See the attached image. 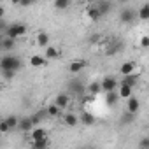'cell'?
<instances>
[{"label":"cell","instance_id":"obj_1","mask_svg":"<svg viewBox=\"0 0 149 149\" xmlns=\"http://www.w3.org/2000/svg\"><path fill=\"white\" fill-rule=\"evenodd\" d=\"M21 60L14 54H4L2 58H0V70H14L18 72L21 68Z\"/></svg>","mask_w":149,"mask_h":149},{"label":"cell","instance_id":"obj_2","mask_svg":"<svg viewBox=\"0 0 149 149\" xmlns=\"http://www.w3.org/2000/svg\"><path fill=\"white\" fill-rule=\"evenodd\" d=\"M7 35L6 37H9V39H19V37H23L25 33H26V26L23 25V23H13L11 26H7V32H6Z\"/></svg>","mask_w":149,"mask_h":149},{"label":"cell","instance_id":"obj_3","mask_svg":"<svg viewBox=\"0 0 149 149\" xmlns=\"http://www.w3.org/2000/svg\"><path fill=\"white\" fill-rule=\"evenodd\" d=\"M135 18H137V11L130 9V7H125V9H121V13H119V21H121L123 25H132V23L135 21Z\"/></svg>","mask_w":149,"mask_h":149},{"label":"cell","instance_id":"obj_4","mask_svg":"<svg viewBox=\"0 0 149 149\" xmlns=\"http://www.w3.org/2000/svg\"><path fill=\"white\" fill-rule=\"evenodd\" d=\"M67 93H68V95H83V93H84L83 83H81L79 79L68 81V84H67Z\"/></svg>","mask_w":149,"mask_h":149},{"label":"cell","instance_id":"obj_5","mask_svg":"<svg viewBox=\"0 0 149 149\" xmlns=\"http://www.w3.org/2000/svg\"><path fill=\"white\" fill-rule=\"evenodd\" d=\"M100 86H102V91H104V93H107V91H116V88H118V81H116V77L107 76V77L102 79Z\"/></svg>","mask_w":149,"mask_h":149},{"label":"cell","instance_id":"obj_6","mask_svg":"<svg viewBox=\"0 0 149 149\" xmlns=\"http://www.w3.org/2000/svg\"><path fill=\"white\" fill-rule=\"evenodd\" d=\"M126 111H128V112H133V114H137V112L140 111V100H139L137 97L130 95V97L126 98Z\"/></svg>","mask_w":149,"mask_h":149},{"label":"cell","instance_id":"obj_7","mask_svg":"<svg viewBox=\"0 0 149 149\" xmlns=\"http://www.w3.org/2000/svg\"><path fill=\"white\" fill-rule=\"evenodd\" d=\"M54 104L60 107V109H65L70 105V95L68 93H58L56 98H54Z\"/></svg>","mask_w":149,"mask_h":149},{"label":"cell","instance_id":"obj_8","mask_svg":"<svg viewBox=\"0 0 149 149\" xmlns=\"http://www.w3.org/2000/svg\"><path fill=\"white\" fill-rule=\"evenodd\" d=\"M18 128H19L23 133H30V130L33 128V123H32L30 116H26V118H21V119L18 121Z\"/></svg>","mask_w":149,"mask_h":149},{"label":"cell","instance_id":"obj_9","mask_svg":"<svg viewBox=\"0 0 149 149\" xmlns=\"http://www.w3.org/2000/svg\"><path fill=\"white\" fill-rule=\"evenodd\" d=\"M137 79H139V76H137L135 72H132V74H126V76H123L121 84H126V86L135 88V86H137Z\"/></svg>","mask_w":149,"mask_h":149},{"label":"cell","instance_id":"obj_10","mask_svg":"<svg viewBox=\"0 0 149 149\" xmlns=\"http://www.w3.org/2000/svg\"><path fill=\"white\" fill-rule=\"evenodd\" d=\"M63 123H65L67 126L74 128V126H77V125H79V118H77L76 114L68 112V114H65V116H63Z\"/></svg>","mask_w":149,"mask_h":149},{"label":"cell","instance_id":"obj_11","mask_svg":"<svg viewBox=\"0 0 149 149\" xmlns=\"http://www.w3.org/2000/svg\"><path fill=\"white\" fill-rule=\"evenodd\" d=\"M97 9H98L100 16H105V14H109V13H111L112 4H111V2H107V0H102V2H98V4H97Z\"/></svg>","mask_w":149,"mask_h":149},{"label":"cell","instance_id":"obj_12","mask_svg":"<svg viewBox=\"0 0 149 149\" xmlns=\"http://www.w3.org/2000/svg\"><path fill=\"white\" fill-rule=\"evenodd\" d=\"M84 67H86V61H84V60H76V61H72V63L68 65V70H70L72 74H77V72H81Z\"/></svg>","mask_w":149,"mask_h":149},{"label":"cell","instance_id":"obj_13","mask_svg":"<svg viewBox=\"0 0 149 149\" xmlns=\"http://www.w3.org/2000/svg\"><path fill=\"white\" fill-rule=\"evenodd\" d=\"M30 65H32V67H46V65H47V58H46V56L33 54V56L30 58Z\"/></svg>","mask_w":149,"mask_h":149},{"label":"cell","instance_id":"obj_14","mask_svg":"<svg viewBox=\"0 0 149 149\" xmlns=\"http://www.w3.org/2000/svg\"><path fill=\"white\" fill-rule=\"evenodd\" d=\"M118 100H119V95L116 91H107L105 93V104H107V107H114L118 104Z\"/></svg>","mask_w":149,"mask_h":149},{"label":"cell","instance_id":"obj_15","mask_svg":"<svg viewBox=\"0 0 149 149\" xmlns=\"http://www.w3.org/2000/svg\"><path fill=\"white\" fill-rule=\"evenodd\" d=\"M30 137H32V140H37V139H44V137H47V132H46L44 128L33 126V128L30 130Z\"/></svg>","mask_w":149,"mask_h":149},{"label":"cell","instance_id":"obj_16","mask_svg":"<svg viewBox=\"0 0 149 149\" xmlns=\"http://www.w3.org/2000/svg\"><path fill=\"white\" fill-rule=\"evenodd\" d=\"M132 72H135V61H125L119 67V74H121V76H126V74H132Z\"/></svg>","mask_w":149,"mask_h":149},{"label":"cell","instance_id":"obj_17","mask_svg":"<svg viewBox=\"0 0 149 149\" xmlns=\"http://www.w3.org/2000/svg\"><path fill=\"white\" fill-rule=\"evenodd\" d=\"M79 123H83L86 126H91V125H95V116L91 112H83L79 116Z\"/></svg>","mask_w":149,"mask_h":149},{"label":"cell","instance_id":"obj_18","mask_svg":"<svg viewBox=\"0 0 149 149\" xmlns=\"http://www.w3.org/2000/svg\"><path fill=\"white\" fill-rule=\"evenodd\" d=\"M16 46V40L14 39H9V37H4L2 40H0V47H2L4 51H13Z\"/></svg>","mask_w":149,"mask_h":149},{"label":"cell","instance_id":"obj_19","mask_svg":"<svg viewBox=\"0 0 149 149\" xmlns=\"http://www.w3.org/2000/svg\"><path fill=\"white\" fill-rule=\"evenodd\" d=\"M86 16L95 23V21H98L102 16H100V13H98V9H97V6H91V7H88V11H86Z\"/></svg>","mask_w":149,"mask_h":149},{"label":"cell","instance_id":"obj_20","mask_svg":"<svg viewBox=\"0 0 149 149\" xmlns=\"http://www.w3.org/2000/svg\"><path fill=\"white\" fill-rule=\"evenodd\" d=\"M49 40H51V37H49L46 32H39V33H37V46L46 47V46L49 44Z\"/></svg>","mask_w":149,"mask_h":149},{"label":"cell","instance_id":"obj_21","mask_svg":"<svg viewBox=\"0 0 149 149\" xmlns=\"http://www.w3.org/2000/svg\"><path fill=\"white\" fill-rule=\"evenodd\" d=\"M54 9L56 11H67L72 6V0H54Z\"/></svg>","mask_w":149,"mask_h":149},{"label":"cell","instance_id":"obj_22","mask_svg":"<svg viewBox=\"0 0 149 149\" xmlns=\"http://www.w3.org/2000/svg\"><path fill=\"white\" fill-rule=\"evenodd\" d=\"M137 18L142 19V21H147V19H149V4H144V6L137 11Z\"/></svg>","mask_w":149,"mask_h":149},{"label":"cell","instance_id":"obj_23","mask_svg":"<svg viewBox=\"0 0 149 149\" xmlns=\"http://www.w3.org/2000/svg\"><path fill=\"white\" fill-rule=\"evenodd\" d=\"M60 56V51H58V47H54V46H46V58L47 60H53V58H58Z\"/></svg>","mask_w":149,"mask_h":149},{"label":"cell","instance_id":"obj_24","mask_svg":"<svg viewBox=\"0 0 149 149\" xmlns=\"http://www.w3.org/2000/svg\"><path fill=\"white\" fill-rule=\"evenodd\" d=\"M47 146H49V139H47V137L32 140V147H35V149H44V147H47Z\"/></svg>","mask_w":149,"mask_h":149},{"label":"cell","instance_id":"obj_25","mask_svg":"<svg viewBox=\"0 0 149 149\" xmlns=\"http://www.w3.org/2000/svg\"><path fill=\"white\" fill-rule=\"evenodd\" d=\"M132 91H133V88L132 86H126V84H121L119 86V98H128L130 95H132Z\"/></svg>","mask_w":149,"mask_h":149},{"label":"cell","instance_id":"obj_26","mask_svg":"<svg viewBox=\"0 0 149 149\" xmlns=\"http://www.w3.org/2000/svg\"><path fill=\"white\" fill-rule=\"evenodd\" d=\"M135 118H137V114H133V112H128V111H126V112L119 118V121H121L123 125H130V123H133V121H135Z\"/></svg>","mask_w":149,"mask_h":149},{"label":"cell","instance_id":"obj_27","mask_svg":"<svg viewBox=\"0 0 149 149\" xmlns=\"http://www.w3.org/2000/svg\"><path fill=\"white\" fill-rule=\"evenodd\" d=\"M46 112H47V116H49V118H56V116H60L61 109H60L56 104H53V105H49V107L46 109Z\"/></svg>","mask_w":149,"mask_h":149},{"label":"cell","instance_id":"obj_28","mask_svg":"<svg viewBox=\"0 0 149 149\" xmlns=\"http://www.w3.org/2000/svg\"><path fill=\"white\" fill-rule=\"evenodd\" d=\"M121 49H123V42H116V44L109 46L105 53H107L109 56H112V54H116V53H118V51H121Z\"/></svg>","mask_w":149,"mask_h":149},{"label":"cell","instance_id":"obj_29","mask_svg":"<svg viewBox=\"0 0 149 149\" xmlns=\"http://www.w3.org/2000/svg\"><path fill=\"white\" fill-rule=\"evenodd\" d=\"M88 93L90 95H98V93H102V86H100V83H91L90 86H88Z\"/></svg>","mask_w":149,"mask_h":149},{"label":"cell","instance_id":"obj_30","mask_svg":"<svg viewBox=\"0 0 149 149\" xmlns=\"http://www.w3.org/2000/svg\"><path fill=\"white\" fill-rule=\"evenodd\" d=\"M4 119L7 121V125H9V128H11V130L18 128V121H19V118H18V116L11 114V116H7V118H4Z\"/></svg>","mask_w":149,"mask_h":149},{"label":"cell","instance_id":"obj_31","mask_svg":"<svg viewBox=\"0 0 149 149\" xmlns=\"http://www.w3.org/2000/svg\"><path fill=\"white\" fill-rule=\"evenodd\" d=\"M9 132H11V128L7 125V121L6 119H0V133H9Z\"/></svg>","mask_w":149,"mask_h":149},{"label":"cell","instance_id":"obj_32","mask_svg":"<svg viewBox=\"0 0 149 149\" xmlns=\"http://www.w3.org/2000/svg\"><path fill=\"white\" fill-rule=\"evenodd\" d=\"M0 72H2L4 79H7V81H11V79L16 76V72H14V70H0Z\"/></svg>","mask_w":149,"mask_h":149},{"label":"cell","instance_id":"obj_33","mask_svg":"<svg viewBox=\"0 0 149 149\" xmlns=\"http://www.w3.org/2000/svg\"><path fill=\"white\" fill-rule=\"evenodd\" d=\"M37 2H39V0H19V6L21 7H30V6H33Z\"/></svg>","mask_w":149,"mask_h":149},{"label":"cell","instance_id":"obj_34","mask_svg":"<svg viewBox=\"0 0 149 149\" xmlns=\"http://www.w3.org/2000/svg\"><path fill=\"white\" fill-rule=\"evenodd\" d=\"M140 47H144V49L149 47V37H147V35H142V37H140Z\"/></svg>","mask_w":149,"mask_h":149},{"label":"cell","instance_id":"obj_35","mask_svg":"<svg viewBox=\"0 0 149 149\" xmlns=\"http://www.w3.org/2000/svg\"><path fill=\"white\" fill-rule=\"evenodd\" d=\"M139 147H149V139L146 137V139H142L140 140V144H139Z\"/></svg>","mask_w":149,"mask_h":149},{"label":"cell","instance_id":"obj_36","mask_svg":"<svg viewBox=\"0 0 149 149\" xmlns=\"http://www.w3.org/2000/svg\"><path fill=\"white\" fill-rule=\"evenodd\" d=\"M4 14H6V9L0 6V21H2V18H4Z\"/></svg>","mask_w":149,"mask_h":149},{"label":"cell","instance_id":"obj_37","mask_svg":"<svg viewBox=\"0 0 149 149\" xmlns=\"http://www.w3.org/2000/svg\"><path fill=\"white\" fill-rule=\"evenodd\" d=\"M11 2H13L14 6H19V0H11Z\"/></svg>","mask_w":149,"mask_h":149},{"label":"cell","instance_id":"obj_38","mask_svg":"<svg viewBox=\"0 0 149 149\" xmlns=\"http://www.w3.org/2000/svg\"><path fill=\"white\" fill-rule=\"evenodd\" d=\"M119 2H121V4H125V2H128V0H119Z\"/></svg>","mask_w":149,"mask_h":149},{"label":"cell","instance_id":"obj_39","mask_svg":"<svg viewBox=\"0 0 149 149\" xmlns=\"http://www.w3.org/2000/svg\"><path fill=\"white\" fill-rule=\"evenodd\" d=\"M0 91H2V86H0Z\"/></svg>","mask_w":149,"mask_h":149},{"label":"cell","instance_id":"obj_40","mask_svg":"<svg viewBox=\"0 0 149 149\" xmlns=\"http://www.w3.org/2000/svg\"><path fill=\"white\" fill-rule=\"evenodd\" d=\"M0 144H2V142H0Z\"/></svg>","mask_w":149,"mask_h":149}]
</instances>
